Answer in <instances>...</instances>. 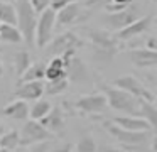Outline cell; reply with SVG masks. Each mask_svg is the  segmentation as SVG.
I'll return each mask as SVG.
<instances>
[{
    "label": "cell",
    "mask_w": 157,
    "mask_h": 152,
    "mask_svg": "<svg viewBox=\"0 0 157 152\" xmlns=\"http://www.w3.org/2000/svg\"><path fill=\"white\" fill-rule=\"evenodd\" d=\"M44 78H48V81L51 80H58V78H66L64 73V63L61 57H52L51 63L46 66V74Z\"/></svg>",
    "instance_id": "22"
},
{
    "label": "cell",
    "mask_w": 157,
    "mask_h": 152,
    "mask_svg": "<svg viewBox=\"0 0 157 152\" xmlns=\"http://www.w3.org/2000/svg\"><path fill=\"white\" fill-rule=\"evenodd\" d=\"M15 15H17V22L15 27L19 29L27 46H34L36 44V24H37V14L32 10L27 0H15Z\"/></svg>",
    "instance_id": "2"
},
{
    "label": "cell",
    "mask_w": 157,
    "mask_h": 152,
    "mask_svg": "<svg viewBox=\"0 0 157 152\" xmlns=\"http://www.w3.org/2000/svg\"><path fill=\"white\" fill-rule=\"evenodd\" d=\"M128 57L139 68H155V64H157V51H149L145 47L130 49Z\"/></svg>",
    "instance_id": "17"
},
{
    "label": "cell",
    "mask_w": 157,
    "mask_h": 152,
    "mask_svg": "<svg viewBox=\"0 0 157 152\" xmlns=\"http://www.w3.org/2000/svg\"><path fill=\"white\" fill-rule=\"evenodd\" d=\"M0 42L19 44V42H22V36H21V32H19V29L15 25L2 24V27H0Z\"/></svg>",
    "instance_id": "23"
},
{
    "label": "cell",
    "mask_w": 157,
    "mask_h": 152,
    "mask_svg": "<svg viewBox=\"0 0 157 152\" xmlns=\"http://www.w3.org/2000/svg\"><path fill=\"white\" fill-rule=\"evenodd\" d=\"M75 2H79V0H51V3H49V9L54 10V12H59V10L64 9L66 5H69V3H75Z\"/></svg>",
    "instance_id": "30"
},
{
    "label": "cell",
    "mask_w": 157,
    "mask_h": 152,
    "mask_svg": "<svg viewBox=\"0 0 157 152\" xmlns=\"http://www.w3.org/2000/svg\"><path fill=\"white\" fill-rule=\"evenodd\" d=\"M44 74H46V64L44 63H32L27 69L24 71L21 78H19V83H29V81H42L44 80Z\"/></svg>",
    "instance_id": "20"
},
{
    "label": "cell",
    "mask_w": 157,
    "mask_h": 152,
    "mask_svg": "<svg viewBox=\"0 0 157 152\" xmlns=\"http://www.w3.org/2000/svg\"><path fill=\"white\" fill-rule=\"evenodd\" d=\"M69 86V81L66 78H58V80H51L44 83V95L48 96H58V95L64 93Z\"/></svg>",
    "instance_id": "24"
},
{
    "label": "cell",
    "mask_w": 157,
    "mask_h": 152,
    "mask_svg": "<svg viewBox=\"0 0 157 152\" xmlns=\"http://www.w3.org/2000/svg\"><path fill=\"white\" fill-rule=\"evenodd\" d=\"M39 123H41L51 135L59 134V132H63V128H64V125H66L64 111L61 110V107H52L51 111H49Z\"/></svg>",
    "instance_id": "16"
},
{
    "label": "cell",
    "mask_w": 157,
    "mask_h": 152,
    "mask_svg": "<svg viewBox=\"0 0 157 152\" xmlns=\"http://www.w3.org/2000/svg\"><path fill=\"white\" fill-rule=\"evenodd\" d=\"M31 64H32L31 54H29L27 51H19V53L14 54V69H15V74H17L19 78L24 74V71L27 69Z\"/></svg>",
    "instance_id": "26"
},
{
    "label": "cell",
    "mask_w": 157,
    "mask_h": 152,
    "mask_svg": "<svg viewBox=\"0 0 157 152\" xmlns=\"http://www.w3.org/2000/svg\"><path fill=\"white\" fill-rule=\"evenodd\" d=\"M0 27H2V22H0Z\"/></svg>",
    "instance_id": "40"
},
{
    "label": "cell",
    "mask_w": 157,
    "mask_h": 152,
    "mask_svg": "<svg viewBox=\"0 0 157 152\" xmlns=\"http://www.w3.org/2000/svg\"><path fill=\"white\" fill-rule=\"evenodd\" d=\"M19 147H21V137H19V130L5 132V134L0 137V149H5V150L15 152Z\"/></svg>",
    "instance_id": "25"
},
{
    "label": "cell",
    "mask_w": 157,
    "mask_h": 152,
    "mask_svg": "<svg viewBox=\"0 0 157 152\" xmlns=\"http://www.w3.org/2000/svg\"><path fill=\"white\" fill-rule=\"evenodd\" d=\"M48 149H49V142H42V144H36L27 147L25 152H48Z\"/></svg>",
    "instance_id": "33"
},
{
    "label": "cell",
    "mask_w": 157,
    "mask_h": 152,
    "mask_svg": "<svg viewBox=\"0 0 157 152\" xmlns=\"http://www.w3.org/2000/svg\"><path fill=\"white\" fill-rule=\"evenodd\" d=\"M0 152H12V150H5V149H0Z\"/></svg>",
    "instance_id": "39"
},
{
    "label": "cell",
    "mask_w": 157,
    "mask_h": 152,
    "mask_svg": "<svg viewBox=\"0 0 157 152\" xmlns=\"http://www.w3.org/2000/svg\"><path fill=\"white\" fill-rule=\"evenodd\" d=\"M108 2L110 0H85V2H81V3H83L85 9L91 10V9H96V7H105Z\"/></svg>",
    "instance_id": "31"
},
{
    "label": "cell",
    "mask_w": 157,
    "mask_h": 152,
    "mask_svg": "<svg viewBox=\"0 0 157 152\" xmlns=\"http://www.w3.org/2000/svg\"><path fill=\"white\" fill-rule=\"evenodd\" d=\"M75 108H78L85 115H96L103 113L108 108L106 98L103 93H93V95H85L75 101Z\"/></svg>",
    "instance_id": "12"
},
{
    "label": "cell",
    "mask_w": 157,
    "mask_h": 152,
    "mask_svg": "<svg viewBox=\"0 0 157 152\" xmlns=\"http://www.w3.org/2000/svg\"><path fill=\"white\" fill-rule=\"evenodd\" d=\"M101 152H125V150L120 149V147H113V145H103Z\"/></svg>",
    "instance_id": "34"
},
{
    "label": "cell",
    "mask_w": 157,
    "mask_h": 152,
    "mask_svg": "<svg viewBox=\"0 0 157 152\" xmlns=\"http://www.w3.org/2000/svg\"><path fill=\"white\" fill-rule=\"evenodd\" d=\"M152 22H154L152 15L139 17V19L133 20L130 25H127L125 29L115 32V37L120 41V42H122V41H132V39H135L137 36H142L144 32H147V30L150 29V25H152Z\"/></svg>",
    "instance_id": "13"
},
{
    "label": "cell",
    "mask_w": 157,
    "mask_h": 152,
    "mask_svg": "<svg viewBox=\"0 0 157 152\" xmlns=\"http://www.w3.org/2000/svg\"><path fill=\"white\" fill-rule=\"evenodd\" d=\"M90 12L91 10L85 9L81 2L69 3L59 12H56V25L68 27V25H75V24H81L86 19H90Z\"/></svg>",
    "instance_id": "8"
},
{
    "label": "cell",
    "mask_w": 157,
    "mask_h": 152,
    "mask_svg": "<svg viewBox=\"0 0 157 152\" xmlns=\"http://www.w3.org/2000/svg\"><path fill=\"white\" fill-rule=\"evenodd\" d=\"M90 49H91L93 59L98 64H108L113 57L120 53V41L113 32L106 29H90L88 30Z\"/></svg>",
    "instance_id": "1"
},
{
    "label": "cell",
    "mask_w": 157,
    "mask_h": 152,
    "mask_svg": "<svg viewBox=\"0 0 157 152\" xmlns=\"http://www.w3.org/2000/svg\"><path fill=\"white\" fill-rule=\"evenodd\" d=\"M139 19V7L137 5H128L127 9L120 10V12L115 14H106L105 19H103V24H105L106 30L108 32H118V30L125 29L127 25L133 22V20Z\"/></svg>",
    "instance_id": "9"
},
{
    "label": "cell",
    "mask_w": 157,
    "mask_h": 152,
    "mask_svg": "<svg viewBox=\"0 0 157 152\" xmlns=\"http://www.w3.org/2000/svg\"><path fill=\"white\" fill-rule=\"evenodd\" d=\"M29 2V5L32 7V10H34L36 14H41V12H44L46 9H49V3H51V0H27Z\"/></svg>",
    "instance_id": "29"
},
{
    "label": "cell",
    "mask_w": 157,
    "mask_h": 152,
    "mask_svg": "<svg viewBox=\"0 0 157 152\" xmlns=\"http://www.w3.org/2000/svg\"><path fill=\"white\" fill-rule=\"evenodd\" d=\"M113 125H117L118 128H123V130L128 132H154V128L147 123L145 120L139 117H130V115H118V117L112 118Z\"/></svg>",
    "instance_id": "15"
},
{
    "label": "cell",
    "mask_w": 157,
    "mask_h": 152,
    "mask_svg": "<svg viewBox=\"0 0 157 152\" xmlns=\"http://www.w3.org/2000/svg\"><path fill=\"white\" fill-rule=\"evenodd\" d=\"M64 63V73L66 80L69 83H78V84H88L91 83L93 74L90 71L88 64L76 54V51H68L66 54L61 56Z\"/></svg>",
    "instance_id": "3"
},
{
    "label": "cell",
    "mask_w": 157,
    "mask_h": 152,
    "mask_svg": "<svg viewBox=\"0 0 157 152\" xmlns=\"http://www.w3.org/2000/svg\"><path fill=\"white\" fill-rule=\"evenodd\" d=\"M135 117L145 120L147 123L155 130V125H157V108H155V103L139 100V110H137Z\"/></svg>",
    "instance_id": "19"
},
{
    "label": "cell",
    "mask_w": 157,
    "mask_h": 152,
    "mask_svg": "<svg viewBox=\"0 0 157 152\" xmlns=\"http://www.w3.org/2000/svg\"><path fill=\"white\" fill-rule=\"evenodd\" d=\"M106 130L113 138H117V142H120L123 147H130V149L145 147L147 142L154 138L152 137L154 132H128V130H123V128H118L112 122L106 123Z\"/></svg>",
    "instance_id": "5"
},
{
    "label": "cell",
    "mask_w": 157,
    "mask_h": 152,
    "mask_svg": "<svg viewBox=\"0 0 157 152\" xmlns=\"http://www.w3.org/2000/svg\"><path fill=\"white\" fill-rule=\"evenodd\" d=\"M2 74H4V64H2V61H0V78H2Z\"/></svg>",
    "instance_id": "37"
},
{
    "label": "cell",
    "mask_w": 157,
    "mask_h": 152,
    "mask_svg": "<svg viewBox=\"0 0 157 152\" xmlns=\"http://www.w3.org/2000/svg\"><path fill=\"white\" fill-rule=\"evenodd\" d=\"M5 134V128H4V123H2V122H0V137H2V135Z\"/></svg>",
    "instance_id": "36"
},
{
    "label": "cell",
    "mask_w": 157,
    "mask_h": 152,
    "mask_svg": "<svg viewBox=\"0 0 157 152\" xmlns=\"http://www.w3.org/2000/svg\"><path fill=\"white\" fill-rule=\"evenodd\" d=\"M73 152H96V142L91 135H83L78 144L73 145Z\"/></svg>",
    "instance_id": "28"
},
{
    "label": "cell",
    "mask_w": 157,
    "mask_h": 152,
    "mask_svg": "<svg viewBox=\"0 0 157 152\" xmlns=\"http://www.w3.org/2000/svg\"><path fill=\"white\" fill-rule=\"evenodd\" d=\"M14 96L17 100L24 101H36L39 98L44 96V81H29V83H22L17 86L14 91Z\"/></svg>",
    "instance_id": "14"
},
{
    "label": "cell",
    "mask_w": 157,
    "mask_h": 152,
    "mask_svg": "<svg viewBox=\"0 0 157 152\" xmlns=\"http://www.w3.org/2000/svg\"><path fill=\"white\" fill-rule=\"evenodd\" d=\"M56 25V12L51 9H46L37 15V24H36V44L39 47H46L51 41L52 32Z\"/></svg>",
    "instance_id": "11"
},
{
    "label": "cell",
    "mask_w": 157,
    "mask_h": 152,
    "mask_svg": "<svg viewBox=\"0 0 157 152\" xmlns=\"http://www.w3.org/2000/svg\"><path fill=\"white\" fill-rule=\"evenodd\" d=\"M110 2H113V3H122V5H130V2H132V0H110Z\"/></svg>",
    "instance_id": "35"
},
{
    "label": "cell",
    "mask_w": 157,
    "mask_h": 152,
    "mask_svg": "<svg viewBox=\"0 0 157 152\" xmlns=\"http://www.w3.org/2000/svg\"><path fill=\"white\" fill-rule=\"evenodd\" d=\"M48 152H73V144L64 142V144H58L52 149H48Z\"/></svg>",
    "instance_id": "32"
},
{
    "label": "cell",
    "mask_w": 157,
    "mask_h": 152,
    "mask_svg": "<svg viewBox=\"0 0 157 152\" xmlns=\"http://www.w3.org/2000/svg\"><path fill=\"white\" fill-rule=\"evenodd\" d=\"M2 115L12 120H27L29 118V105L24 100H14L2 108Z\"/></svg>",
    "instance_id": "18"
},
{
    "label": "cell",
    "mask_w": 157,
    "mask_h": 152,
    "mask_svg": "<svg viewBox=\"0 0 157 152\" xmlns=\"http://www.w3.org/2000/svg\"><path fill=\"white\" fill-rule=\"evenodd\" d=\"M52 105L49 103L48 100H42V98H39V100L34 101V105L32 107H29V118L34 122H41L42 118L46 117V115L51 111Z\"/></svg>",
    "instance_id": "21"
},
{
    "label": "cell",
    "mask_w": 157,
    "mask_h": 152,
    "mask_svg": "<svg viewBox=\"0 0 157 152\" xmlns=\"http://www.w3.org/2000/svg\"><path fill=\"white\" fill-rule=\"evenodd\" d=\"M0 22L7 25H15L17 15H15V7L12 3L0 2Z\"/></svg>",
    "instance_id": "27"
},
{
    "label": "cell",
    "mask_w": 157,
    "mask_h": 152,
    "mask_svg": "<svg viewBox=\"0 0 157 152\" xmlns=\"http://www.w3.org/2000/svg\"><path fill=\"white\" fill-rule=\"evenodd\" d=\"M113 83H115L117 88H120V90H123L125 93L132 95L133 98H137V100L155 103V95H154V91H150L142 81L137 80V78L132 76V74H123V76L117 78Z\"/></svg>",
    "instance_id": "6"
},
{
    "label": "cell",
    "mask_w": 157,
    "mask_h": 152,
    "mask_svg": "<svg viewBox=\"0 0 157 152\" xmlns=\"http://www.w3.org/2000/svg\"><path fill=\"white\" fill-rule=\"evenodd\" d=\"M19 137H21V147H31V145H36V144L49 142L52 135L39 122L25 120L22 132H19Z\"/></svg>",
    "instance_id": "10"
},
{
    "label": "cell",
    "mask_w": 157,
    "mask_h": 152,
    "mask_svg": "<svg viewBox=\"0 0 157 152\" xmlns=\"http://www.w3.org/2000/svg\"><path fill=\"white\" fill-rule=\"evenodd\" d=\"M0 2H5V3H12V2H15V0H0Z\"/></svg>",
    "instance_id": "38"
},
{
    "label": "cell",
    "mask_w": 157,
    "mask_h": 152,
    "mask_svg": "<svg viewBox=\"0 0 157 152\" xmlns=\"http://www.w3.org/2000/svg\"><path fill=\"white\" fill-rule=\"evenodd\" d=\"M103 95L106 98V105L112 110L135 117L137 110H139V100L133 98L132 95L125 93L117 86H103Z\"/></svg>",
    "instance_id": "4"
},
{
    "label": "cell",
    "mask_w": 157,
    "mask_h": 152,
    "mask_svg": "<svg viewBox=\"0 0 157 152\" xmlns=\"http://www.w3.org/2000/svg\"><path fill=\"white\" fill-rule=\"evenodd\" d=\"M83 46H85V42H83L75 32L66 30V32L59 34L54 39L49 41L46 49H48V54H51L52 57H61L63 54H66L68 51H76Z\"/></svg>",
    "instance_id": "7"
}]
</instances>
